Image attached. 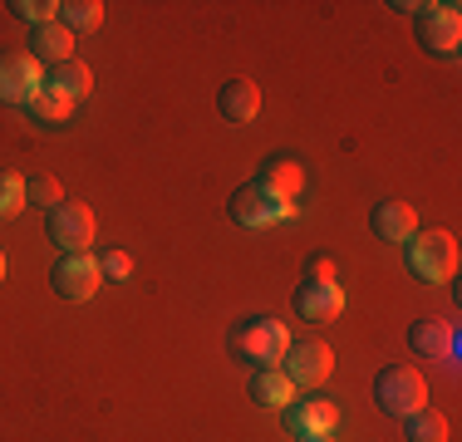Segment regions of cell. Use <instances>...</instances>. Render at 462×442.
I'll return each mask as SVG.
<instances>
[{
	"label": "cell",
	"instance_id": "cell-1",
	"mask_svg": "<svg viewBox=\"0 0 462 442\" xmlns=\"http://www.w3.org/2000/svg\"><path fill=\"white\" fill-rule=\"evenodd\" d=\"M291 345H295L291 325L276 315H251L231 329V354H236L241 364H251V369H281V359Z\"/></svg>",
	"mask_w": 462,
	"mask_h": 442
},
{
	"label": "cell",
	"instance_id": "cell-2",
	"mask_svg": "<svg viewBox=\"0 0 462 442\" xmlns=\"http://www.w3.org/2000/svg\"><path fill=\"white\" fill-rule=\"evenodd\" d=\"M403 265H409L418 281H428V285H448L457 275V236L443 231V226L413 231V236L403 241Z\"/></svg>",
	"mask_w": 462,
	"mask_h": 442
},
{
	"label": "cell",
	"instance_id": "cell-3",
	"mask_svg": "<svg viewBox=\"0 0 462 442\" xmlns=\"http://www.w3.org/2000/svg\"><path fill=\"white\" fill-rule=\"evenodd\" d=\"M374 403L389 418H409L418 408H428V379L413 364H383V369L374 373Z\"/></svg>",
	"mask_w": 462,
	"mask_h": 442
},
{
	"label": "cell",
	"instance_id": "cell-4",
	"mask_svg": "<svg viewBox=\"0 0 462 442\" xmlns=\"http://www.w3.org/2000/svg\"><path fill=\"white\" fill-rule=\"evenodd\" d=\"M226 212H231V221H236V226L266 231V226H281V221H291V216H295V202H285V197L266 192V187L246 182V187H236V192H231Z\"/></svg>",
	"mask_w": 462,
	"mask_h": 442
},
{
	"label": "cell",
	"instance_id": "cell-5",
	"mask_svg": "<svg viewBox=\"0 0 462 442\" xmlns=\"http://www.w3.org/2000/svg\"><path fill=\"white\" fill-rule=\"evenodd\" d=\"M50 285L60 300L69 305H84L98 295V285H104V271H98V256H89V251H74V256H60L50 271Z\"/></svg>",
	"mask_w": 462,
	"mask_h": 442
},
{
	"label": "cell",
	"instance_id": "cell-6",
	"mask_svg": "<svg viewBox=\"0 0 462 442\" xmlns=\"http://www.w3.org/2000/svg\"><path fill=\"white\" fill-rule=\"evenodd\" d=\"M281 373L295 383V389H305V393H315L320 383L335 373V349L320 345V339H305V345H291L285 349V359H281Z\"/></svg>",
	"mask_w": 462,
	"mask_h": 442
},
{
	"label": "cell",
	"instance_id": "cell-7",
	"mask_svg": "<svg viewBox=\"0 0 462 442\" xmlns=\"http://www.w3.org/2000/svg\"><path fill=\"white\" fill-rule=\"evenodd\" d=\"M418 44H423L428 54H443V60H453L457 44H462V15L453 0H438V5H423L418 10Z\"/></svg>",
	"mask_w": 462,
	"mask_h": 442
},
{
	"label": "cell",
	"instance_id": "cell-8",
	"mask_svg": "<svg viewBox=\"0 0 462 442\" xmlns=\"http://www.w3.org/2000/svg\"><path fill=\"white\" fill-rule=\"evenodd\" d=\"M281 413H285V428H291V437H329V433L339 428V408H335V398H325V393L291 398Z\"/></svg>",
	"mask_w": 462,
	"mask_h": 442
},
{
	"label": "cell",
	"instance_id": "cell-9",
	"mask_svg": "<svg viewBox=\"0 0 462 442\" xmlns=\"http://www.w3.org/2000/svg\"><path fill=\"white\" fill-rule=\"evenodd\" d=\"M45 231H50V241L64 251V256L89 251L94 246V212L84 202H60L54 212H45Z\"/></svg>",
	"mask_w": 462,
	"mask_h": 442
},
{
	"label": "cell",
	"instance_id": "cell-10",
	"mask_svg": "<svg viewBox=\"0 0 462 442\" xmlns=\"http://www.w3.org/2000/svg\"><path fill=\"white\" fill-rule=\"evenodd\" d=\"M409 345H413L418 359L448 364V369H453L457 354H462V345H457V325H448V319H413V325H409Z\"/></svg>",
	"mask_w": 462,
	"mask_h": 442
},
{
	"label": "cell",
	"instance_id": "cell-11",
	"mask_svg": "<svg viewBox=\"0 0 462 442\" xmlns=\"http://www.w3.org/2000/svg\"><path fill=\"white\" fill-rule=\"evenodd\" d=\"M45 88V74H40V64L25 54H0V104H20L25 108L30 98Z\"/></svg>",
	"mask_w": 462,
	"mask_h": 442
},
{
	"label": "cell",
	"instance_id": "cell-12",
	"mask_svg": "<svg viewBox=\"0 0 462 442\" xmlns=\"http://www.w3.org/2000/svg\"><path fill=\"white\" fill-rule=\"evenodd\" d=\"M339 309H345V290H339V281H310L305 275L300 285H295V315L310 319V325H329V319H339Z\"/></svg>",
	"mask_w": 462,
	"mask_h": 442
},
{
	"label": "cell",
	"instance_id": "cell-13",
	"mask_svg": "<svg viewBox=\"0 0 462 442\" xmlns=\"http://www.w3.org/2000/svg\"><path fill=\"white\" fill-rule=\"evenodd\" d=\"M217 108H222L226 124H251L261 114V88L251 79H226L217 88Z\"/></svg>",
	"mask_w": 462,
	"mask_h": 442
},
{
	"label": "cell",
	"instance_id": "cell-14",
	"mask_svg": "<svg viewBox=\"0 0 462 442\" xmlns=\"http://www.w3.org/2000/svg\"><path fill=\"white\" fill-rule=\"evenodd\" d=\"M369 226H374V236H379V241L403 246V241L418 231V216H413L409 202H379V207H374V216H369Z\"/></svg>",
	"mask_w": 462,
	"mask_h": 442
},
{
	"label": "cell",
	"instance_id": "cell-15",
	"mask_svg": "<svg viewBox=\"0 0 462 442\" xmlns=\"http://www.w3.org/2000/svg\"><path fill=\"white\" fill-rule=\"evenodd\" d=\"M30 60L35 64H64V60H74V35L60 25V20H50V25H35L30 30Z\"/></svg>",
	"mask_w": 462,
	"mask_h": 442
},
{
	"label": "cell",
	"instance_id": "cell-16",
	"mask_svg": "<svg viewBox=\"0 0 462 442\" xmlns=\"http://www.w3.org/2000/svg\"><path fill=\"white\" fill-rule=\"evenodd\" d=\"M256 187H266V192H276V197H285V202H295V197L305 192V168H300L295 158H271V162H261Z\"/></svg>",
	"mask_w": 462,
	"mask_h": 442
},
{
	"label": "cell",
	"instance_id": "cell-17",
	"mask_svg": "<svg viewBox=\"0 0 462 442\" xmlns=\"http://www.w3.org/2000/svg\"><path fill=\"white\" fill-rule=\"evenodd\" d=\"M246 398H251L256 408H271V413H276V408H285V403L295 398V383L285 379L281 369H256V373L246 379Z\"/></svg>",
	"mask_w": 462,
	"mask_h": 442
},
{
	"label": "cell",
	"instance_id": "cell-18",
	"mask_svg": "<svg viewBox=\"0 0 462 442\" xmlns=\"http://www.w3.org/2000/svg\"><path fill=\"white\" fill-rule=\"evenodd\" d=\"M45 84H54L64 98H74V104H79V98L94 94V69L84 60H64V64H54V69L45 74Z\"/></svg>",
	"mask_w": 462,
	"mask_h": 442
},
{
	"label": "cell",
	"instance_id": "cell-19",
	"mask_svg": "<svg viewBox=\"0 0 462 442\" xmlns=\"http://www.w3.org/2000/svg\"><path fill=\"white\" fill-rule=\"evenodd\" d=\"M403 437L409 442H448V418L438 408H418L403 418Z\"/></svg>",
	"mask_w": 462,
	"mask_h": 442
},
{
	"label": "cell",
	"instance_id": "cell-20",
	"mask_svg": "<svg viewBox=\"0 0 462 442\" xmlns=\"http://www.w3.org/2000/svg\"><path fill=\"white\" fill-rule=\"evenodd\" d=\"M60 25L69 30H79V35H89V30H98L104 25V5H98V0H64L60 5Z\"/></svg>",
	"mask_w": 462,
	"mask_h": 442
},
{
	"label": "cell",
	"instance_id": "cell-21",
	"mask_svg": "<svg viewBox=\"0 0 462 442\" xmlns=\"http://www.w3.org/2000/svg\"><path fill=\"white\" fill-rule=\"evenodd\" d=\"M25 108H30V118H40V124H64V118L74 114V98H64L54 84H45V88H40V94L25 104Z\"/></svg>",
	"mask_w": 462,
	"mask_h": 442
},
{
	"label": "cell",
	"instance_id": "cell-22",
	"mask_svg": "<svg viewBox=\"0 0 462 442\" xmlns=\"http://www.w3.org/2000/svg\"><path fill=\"white\" fill-rule=\"evenodd\" d=\"M60 202H64V187L54 182L50 172H35V177H25V207H45V212H54Z\"/></svg>",
	"mask_w": 462,
	"mask_h": 442
},
{
	"label": "cell",
	"instance_id": "cell-23",
	"mask_svg": "<svg viewBox=\"0 0 462 442\" xmlns=\"http://www.w3.org/2000/svg\"><path fill=\"white\" fill-rule=\"evenodd\" d=\"M25 212V177L0 168V216H20Z\"/></svg>",
	"mask_w": 462,
	"mask_h": 442
},
{
	"label": "cell",
	"instance_id": "cell-24",
	"mask_svg": "<svg viewBox=\"0 0 462 442\" xmlns=\"http://www.w3.org/2000/svg\"><path fill=\"white\" fill-rule=\"evenodd\" d=\"M10 10H15V15L25 20L30 30H35V25H50V20H60V5H54V0H15Z\"/></svg>",
	"mask_w": 462,
	"mask_h": 442
},
{
	"label": "cell",
	"instance_id": "cell-25",
	"mask_svg": "<svg viewBox=\"0 0 462 442\" xmlns=\"http://www.w3.org/2000/svg\"><path fill=\"white\" fill-rule=\"evenodd\" d=\"M98 271H104V281H128L134 261H128V251H108V256H98Z\"/></svg>",
	"mask_w": 462,
	"mask_h": 442
},
{
	"label": "cell",
	"instance_id": "cell-26",
	"mask_svg": "<svg viewBox=\"0 0 462 442\" xmlns=\"http://www.w3.org/2000/svg\"><path fill=\"white\" fill-rule=\"evenodd\" d=\"M305 275H310V281H335V261L310 256V261H305Z\"/></svg>",
	"mask_w": 462,
	"mask_h": 442
},
{
	"label": "cell",
	"instance_id": "cell-27",
	"mask_svg": "<svg viewBox=\"0 0 462 442\" xmlns=\"http://www.w3.org/2000/svg\"><path fill=\"white\" fill-rule=\"evenodd\" d=\"M295 442H335V433H329V437H295Z\"/></svg>",
	"mask_w": 462,
	"mask_h": 442
},
{
	"label": "cell",
	"instance_id": "cell-28",
	"mask_svg": "<svg viewBox=\"0 0 462 442\" xmlns=\"http://www.w3.org/2000/svg\"><path fill=\"white\" fill-rule=\"evenodd\" d=\"M0 281H5V251H0Z\"/></svg>",
	"mask_w": 462,
	"mask_h": 442
}]
</instances>
